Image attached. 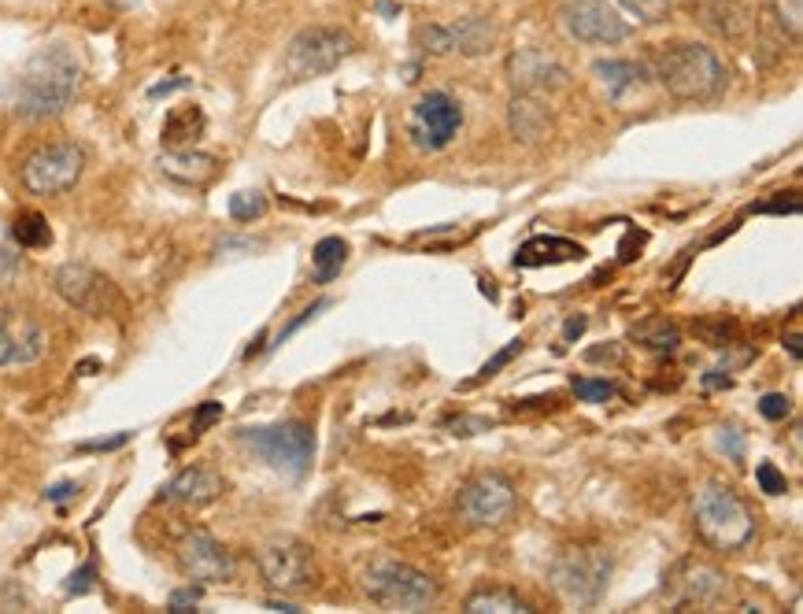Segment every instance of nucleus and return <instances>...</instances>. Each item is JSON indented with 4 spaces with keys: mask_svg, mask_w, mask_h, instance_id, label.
Wrapping results in <instances>:
<instances>
[{
    "mask_svg": "<svg viewBox=\"0 0 803 614\" xmlns=\"http://www.w3.org/2000/svg\"><path fill=\"white\" fill-rule=\"evenodd\" d=\"M82 85V60L71 45H45L26 60L23 74L15 78L12 112L23 119H56L74 104Z\"/></svg>",
    "mask_w": 803,
    "mask_h": 614,
    "instance_id": "nucleus-1",
    "label": "nucleus"
},
{
    "mask_svg": "<svg viewBox=\"0 0 803 614\" xmlns=\"http://www.w3.org/2000/svg\"><path fill=\"white\" fill-rule=\"evenodd\" d=\"M652 78L674 101L708 104L719 101L730 85V71L714 48L700 42H667L652 53Z\"/></svg>",
    "mask_w": 803,
    "mask_h": 614,
    "instance_id": "nucleus-2",
    "label": "nucleus"
},
{
    "mask_svg": "<svg viewBox=\"0 0 803 614\" xmlns=\"http://www.w3.org/2000/svg\"><path fill=\"white\" fill-rule=\"evenodd\" d=\"M692 522L700 541L714 552H741L756 541V514L730 485L708 482L692 493Z\"/></svg>",
    "mask_w": 803,
    "mask_h": 614,
    "instance_id": "nucleus-3",
    "label": "nucleus"
},
{
    "mask_svg": "<svg viewBox=\"0 0 803 614\" xmlns=\"http://www.w3.org/2000/svg\"><path fill=\"white\" fill-rule=\"evenodd\" d=\"M611 570L615 559L607 548H600V544H574V548H563L552 559L548 584L571 611H585L604 600Z\"/></svg>",
    "mask_w": 803,
    "mask_h": 614,
    "instance_id": "nucleus-4",
    "label": "nucleus"
},
{
    "mask_svg": "<svg viewBox=\"0 0 803 614\" xmlns=\"http://www.w3.org/2000/svg\"><path fill=\"white\" fill-rule=\"evenodd\" d=\"M238 444H244L256 460L289 477H303L311 471V460H316V433L300 418H286V422L271 426H244V430H238Z\"/></svg>",
    "mask_w": 803,
    "mask_h": 614,
    "instance_id": "nucleus-5",
    "label": "nucleus"
},
{
    "mask_svg": "<svg viewBox=\"0 0 803 614\" xmlns=\"http://www.w3.org/2000/svg\"><path fill=\"white\" fill-rule=\"evenodd\" d=\"M364 592L386 611H423L437 603V581L400 559H375L364 570Z\"/></svg>",
    "mask_w": 803,
    "mask_h": 614,
    "instance_id": "nucleus-6",
    "label": "nucleus"
},
{
    "mask_svg": "<svg viewBox=\"0 0 803 614\" xmlns=\"http://www.w3.org/2000/svg\"><path fill=\"white\" fill-rule=\"evenodd\" d=\"M352 42L348 31H341V26H303V31L292 37L286 45V74L292 82H308V78H322L330 71H337L341 63L352 56Z\"/></svg>",
    "mask_w": 803,
    "mask_h": 614,
    "instance_id": "nucleus-7",
    "label": "nucleus"
},
{
    "mask_svg": "<svg viewBox=\"0 0 803 614\" xmlns=\"http://www.w3.org/2000/svg\"><path fill=\"white\" fill-rule=\"evenodd\" d=\"M515 507H518V493H515L512 477L501 471L474 474L456 496L459 519L467 525H474V530H496V525H504L512 519Z\"/></svg>",
    "mask_w": 803,
    "mask_h": 614,
    "instance_id": "nucleus-8",
    "label": "nucleus"
},
{
    "mask_svg": "<svg viewBox=\"0 0 803 614\" xmlns=\"http://www.w3.org/2000/svg\"><path fill=\"white\" fill-rule=\"evenodd\" d=\"M85 171V152L74 141H53L42 144L23 160V185L34 197H60L74 189Z\"/></svg>",
    "mask_w": 803,
    "mask_h": 614,
    "instance_id": "nucleus-9",
    "label": "nucleus"
},
{
    "mask_svg": "<svg viewBox=\"0 0 803 614\" xmlns=\"http://www.w3.org/2000/svg\"><path fill=\"white\" fill-rule=\"evenodd\" d=\"M560 23L574 42L596 45V48H611L633 37L630 19L615 4H607V0H563Z\"/></svg>",
    "mask_w": 803,
    "mask_h": 614,
    "instance_id": "nucleus-10",
    "label": "nucleus"
},
{
    "mask_svg": "<svg viewBox=\"0 0 803 614\" xmlns=\"http://www.w3.org/2000/svg\"><path fill=\"white\" fill-rule=\"evenodd\" d=\"M459 130H463V104L445 90L423 93L408 115V134L415 141V149L423 152L448 149L459 138Z\"/></svg>",
    "mask_w": 803,
    "mask_h": 614,
    "instance_id": "nucleus-11",
    "label": "nucleus"
},
{
    "mask_svg": "<svg viewBox=\"0 0 803 614\" xmlns=\"http://www.w3.org/2000/svg\"><path fill=\"white\" fill-rule=\"evenodd\" d=\"M260 574L263 581L271 584L274 592L282 596H308L316 589V559H311V548L292 537L271 541L260 548Z\"/></svg>",
    "mask_w": 803,
    "mask_h": 614,
    "instance_id": "nucleus-12",
    "label": "nucleus"
},
{
    "mask_svg": "<svg viewBox=\"0 0 803 614\" xmlns=\"http://www.w3.org/2000/svg\"><path fill=\"white\" fill-rule=\"evenodd\" d=\"M415 45L426 56H485L496 45V23L485 15H467L456 23H423L415 31Z\"/></svg>",
    "mask_w": 803,
    "mask_h": 614,
    "instance_id": "nucleus-13",
    "label": "nucleus"
},
{
    "mask_svg": "<svg viewBox=\"0 0 803 614\" xmlns=\"http://www.w3.org/2000/svg\"><path fill=\"white\" fill-rule=\"evenodd\" d=\"M53 289L82 315L104 318L119 308V289L107 281L101 270L85 267V263H64L53 275Z\"/></svg>",
    "mask_w": 803,
    "mask_h": 614,
    "instance_id": "nucleus-14",
    "label": "nucleus"
},
{
    "mask_svg": "<svg viewBox=\"0 0 803 614\" xmlns=\"http://www.w3.org/2000/svg\"><path fill=\"white\" fill-rule=\"evenodd\" d=\"M504 71L515 93H530V96L555 93L571 82V71L563 67L560 56L544 53V48H515V53L507 56Z\"/></svg>",
    "mask_w": 803,
    "mask_h": 614,
    "instance_id": "nucleus-15",
    "label": "nucleus"
},
{
    "mask_svg": "<svg viewBox=\"0 0 803 614\" xmlns=\"http://www.w3.org/2000/svg\"><path fill=\"white\" fill-rule=\"evenodd\" d=\"M179 567L190 581L215 584V581H230L238 563H233V555L208 530H190L179 541Z\"/></svg>",
    "mask_w": 803,
    "mask_h": 614,
    "instance_id": "nucleus-16",
    "label": "nucleus"
},
{
    "mask_svg": "<svg viewBox=\"0 0 803 614\" xmlns=\"http://www.w3.org/2000/svg\"><path fill=\"white\" fill-rule=\"evenodd\" d=\"M45 352V334L42 326L23 318L19 311L0 308V367H23L42 359Z\"/></svg>",
    "mask_w": 803,
    "mask_h": 614,
    "instance_id": "nucleus-17",
    "label": "nucleus"
},
{
    "mask_svg": "<svg viewBox=\"0 0 803 614\" xmlns=\"http://www.w3.org/2000/svg\"><path fill=\"white\" fill-rule=\"evenodd\" d=\"M227 493V477L211 466H185L179 477H171L168 489L160 493V500L182 503V507H208Z\"/></svg>",
    "mask_w": 803,
    "mask_h": 614,
    "instance_id": "nucleus-18",
    "label": "nucleus"
},
{
    "mask_svg": "<svg viewBox=\"0 0 803 614\" xmlns=\"http://www.w3.org/2000/svg\"><path fill=\"white\" fill-rule=\"evenodd\" d=\"M674 584H678V596H674L678 607H714L730 592V581L708 563H685Z\"/></svg>",
    "mask_w": 803,
    "mask_h": 614,
    "instance_id": "nucleus-19",
    "label": "nucleus"
},
{
    "mask_svg": "<svg viewBox=\"0 0 803 614\" xmlns=\"http://www.w3.org/2000/svg\"><path fill=\"white\" fill-rule=\"evenodd\" d=\"M507 130H512L515 141L537 144L552 134V112H548V104L541 96L515 93L512 104H507Z\"/></svg>",
    "mask_w": 803,
    "mask_h": 614,
    "instance_id": "nucleus-20",
    "label": "nucleus"
},
{
    "mask_svg": "<svg viewBox=\"0 0 803 614\" xmlns=\"http://www.w3.org/2000/svg\"><path fill=\"white\" fill-rule=\"evenodd\" d=\"M596 82L604 85V93L611 101H626L630 93L649 85V63H633V60H596L593 63Z\"/></svg>",
    "mask_w": 803,
    "mask_h": 614,
    "instance_id": "nucleus-21",
    "label": "nucleus"
},
{
    "mask_svg": "<svg viewBox=\"0 0 803 614\" xmlns=\"http://www.w3.org/2000/svg\"><path fill=\"white\" fill-rule=\"evenodd\" d=\"M585 259V248L577 241L566 238H530L515 256V267H555V263H574Z\"/></svg>",
    "mask_w": 803,
    "mask_h": 614,
    "instance_id": "nucleus-22",
    "label": "nucleus"
},
{
    "mask_svg": "<svg viewBox=\"0 0 803 614\" xmlns=\"http://www.w3.org/2000/svg\"><path fill=\"white\" fill-rule=\"evenodd\" d=\"M160 171L182 185H204L215 178V160L193 149H168L160 155Z\"/></svg>",
    "mask_w": 803,
    "mask_h": 614,
    "instance_id": "nucleus-23",
    "label": "nucleus"
},
{
    "mask_svg": "<svg viewBox=\"0 0 803 614\" xmlns=\"http://www.w3.org/2000/svg\"><path fill=\"white\" fill-rule=\"evenodd\" d=\"M204 126H208V119H204V112L197 104H182V108H174L168 115V123H163V144H168V149H193L204 134Z\"/></svg>",
    "mask_w": 803,
    "mask_h": 614,
    "instance_id": "nucleus-24",
    "label": "nucleus"
},
{
    "mask_svg": "<svg viewBox=\"0 0 803 614\" xmlns=\"http://www.w3.org/2000/svg\"><path fill=\"white\" fill-rule=\"evenodd\" d=\"M467 614H534V603L512 589H478L463 603Z\"/></svg>",
    "mask_w": 803,
    "mask_h": 614,
    "instance_id": "nucleus-25",
    "label": "nucleus"
},
{
    "mask_svg": "<svg viewBox=\"0 0 803 614\" xmlns=\"http://www.w3.org/2000/svg\"><path fill=\"white\" fill-rule=\"evenodd\" d=\"M630 337L641 348H649V352H674L681 345V329L667 323V318H644V323L630 329Z\"/></svg>",
    "mask_w": 803,
    "mask_h": 614,
    "instance_id": "nucleus-26",
    "label": "nucleus"
},
{
    "mask_svg": "<svg viewBox=\"0 0 803 614\" xmlns=\"http://www.w3.org/2000/svg\"><path fill=\"white\" fill-rule=\"evenodd\" d=\"M348 263V245L341 238H322L316 245V256H311V267H316V281L326 286L341 275V267Z\"/></svg>",
    "mask_w": 803,
    "mask_h": 614,
    "instance_id": "nucleus-27",
    "label": "nucleus"
},
{
    "mask_svg": "<svg viewBox=\"0 0 803 614\" xmlns=\"http://www.w3.org/2000/svg\"><path fill=\"white\" fill-rule=\"evenodd\" d=\"M12 238H15V245H23V248L53 245V230H48V219L42 211H19L12 219Z\"/></svg>",
    "mask_w": 803,
    "mask_h": 614,
    "instance_id": "nucleus-28",
    "label": "nucleus"
},
{
    "mask_svg": "<svg viewBox=\"0 0 803 614\" xmlns=\"http://www.w3.org/2000/svg\"><path fill=\"white\" fill-rule=\"evenodd\" d=\"M703 23L711 26L719 37H737L744 26H748V19H744V8L737 4V0H714L711 8H703Z\"/></svg>",
    "mask_w": 803,
    "mask_h": 614,
    "instance_id": "nucleus-29",
    "label": "nucleus"
},
{
    "mask_svg": "<svg viewBox=\"0 0 803 614\" xmlns=\"http://www.w3.org/2000/svg\"><path fill=\"white\" fill-rule=\"evenodd\" d=\"M230 216L238 222H252V219H263L267 216V197L256 189H244V193H233L230 197Z\"/></svg>",
    "mask_w": 803,
    "mask_h": 614,
    "instance_id": "nucleus-30",
    "label": "nucleus"
},
{
    "mask_svg": "<svg viewBox=\"0 0 803 614\" xmlns=\"http://www.w3.org/2000/svg\"><path fill=\"white\" fill-rule=\"evenodd\" d=\"M773 15H778L781 34H789V42L800 45V34H803V0H773Z\"/></svg>",
    "mask_w": 803,
    "mask_h": 614,
    "instance_id": "nucleus-31",
    "label": "nucleus"
},
{
    "mask_svg": "<svg viewBox=\"0 0 803 614\" xmlns=\"http://www.w3.org/2000/svg\"><path fill=\"white\" fill-rule=\"evenodd\" d=\"M574 396L585 404H607L615 396V385L607 378H574Z\"/></svg>",
    "mask_w": 803,
    "mask_h": 614,
    "instance_id": "nucleus-32",
    "label": "nucleus"
},
{
    "mask_svg": "<svg viewBox=\"0 0 803 614\" xmlns=\"http://www.w3.org/2000/svg\"><path fill=\"white\" fill-rule=\"evenodd\" d=\"M523 345H526L523 337L507 340V348H501V352H496L493 359H489V363H485L482 370H478V378H474V382H467V385H478V382H489V378H496V370H504L507 363H512V359H515L518 352H523Z\"/></svg>",
    "mask_w": 803,
    "mask_h": 614,
    "instance_id": "nucleus-33",
    "label": "nucleus"
},
{
    "mask_svg": "<svg viewBox=\"0 0 803 614\" xmlns=\"http://www.w3.org/2000/svg\"><path fill=\"white\" fill-rule=\"evenodd\" d=\"M674 4H678V0H626V8L641 15L644 23H659V19H667V12Z\"/></svg>",
    "mask_w": 803,
    "mask_h": 614,
    "instance_id": "nucleus-34",
    "label": "nucleus"
},
{
    "mask_svg": "<svg viewBox=\"0 0 803 614\" xmlns=\"http://www.w3.org/2000/svg\"><path fill=\"white\" fill-rule=\"evenodd\" d=\"M756 482H759V489L767 493V496H781V493H789L785 474H781L773 463H759V466H756Z\"/></svg>",
    "mask_w": 803,
    "mask_h": 614,
    "instance_id": "nucleus-35",
    "label": "nucleus"
},
{
    "mask_svg": "<svg viewBox=\"0 0 803 614\" xmlns=\"http://www.w3.org/2000/svg\"><path fill=\"white\" fill-rule=\"evenodd\" d=\"M789 412H792V399L781 396V393H767V396L759 399V415L770 418V422H781V418H789Z\"/></svg>",
    "mask_w": 803,
    "mask_h": 614,
    "instance_id": "nucleus-36",
    "label": "nucleus"
},
{
    "mask_svg": "<svg viewBox=\"0 0 803 614\" xmlns=\"http://www.w3.org/2000/svg\"><path fill=\"white\" fill-rule=\"evenodd\" d=\"M222 418V404H215V399H208V404H200L197 407V415H193V437H200L208 426H215Z\"/></svg>",
    "mask_w": 803,
    "mask_h": 614,
    "instance_id": "nucleus-37",
    "label": "nucleus"
},
{
    "mask_svg": "<svg viewBox=\"0 0 803 614\" xmlns=\"http://www.w3.org/2000/svg\"><path fill=\"white\" fill-rule=\"evenodd\" d=\"M90 589H93V567L85 563L82 570H74L71 578H67L64 592H67V596H82V592H90Z\"/></svg>",
    "mask_w": 803,
    "mask_h": 614,
    "instance_id": "nucleus-38",
    "label": "nucleus"
},
{
    "mask_svg": "<svg viewBox=\"0 0 803 614\" xmlns=\"http://www.w3.org/2000/svg\"><path fill=\"white\" fill-rule=\"evenodd\" d=\"M126 441H130V433H115V437H104V441H82L78 452H112V448H123Z\"/></svg>",
    "mask_w": 803,
    "mask_h": 614,
    "instance_id": "nucleus-39",
    "label": "nucleus"
},
{
    "mask_svg": "<svg viewBox=\"0 0 803 614\" xmlns=\"http://www.w3.org/2000/svg\"><path fill=\"white\" fill-rule=\"evenodd\" d=\"M489 418H470V415H463V418H456L452 422V430H456V437H474L478 430H489Z\"/></svg>",
    "mask_w": 803,
    "mask_h": 614,
    "instance_id": "nucleus-40",
    "label": "nucleus"
},
{
    "mask_svg": "<svg viewBox=\"0 0 803 614\" xmlns=\"http://www.w3.org/2000/svg\"><path fill=\"white\" fill-rule=\"evenodd\" d=\"M585 359H589V363H615L619 367L626 356H622L619 345H607V348H593V352H585Z\"/></svg>",
    "mask_w": 803,
    "mask_h": 614,
    "instance_id": "nucleus-41",
    "label": "nucleus"
},
{
    "mask_svg": "<svg viewBox=\"0 0 803 614\" xmlns=\"http://www.w3.org/2000/svg\"><path fill=\"white\" fill-rule=\"evenodd\" d=\"M197 603H200V584H193V589L174 592V596H171V611H190V607H197Z\"/></svg>",
    "mask_w": 803,
    "mask_h": 614,
    "instance_id": "nucleus-42",
    "label": "nucleus"
},
{
    "mask_svg": "<svg viewBox=\"0 0 803 614\" xmlns=\"http://www.w3.org/2000/svg\"><path fill=\"white\" fill-rule=\"evenodd\" d=\"M15 270H19V256L12 248H0V286H8L15 278Z\"/></svg>",
    "mask_w": 803,
    "mask_h": 614,
    "instance_id": "nucleus-43",
    "label": "nucleus"
},
{
    "mask_svg": "<svg viewBox=\"0 0 803 614\" xmlns=\"http://www.w3.org/2000/svg\"><path fill=\"white\" fill-rule=\"evenodd\" d=\"M585 326H589V318H585V315H574L571 323L563 326V337H566V340H577V337L585 334Z\"/></svg>",
    "mask_w": 803,
    "mask_h": 614,
    "instance_id": "nucleus-44",
    "label": "nucleus"
},
{
    "mask_svg": "<svg viewBox=\"0 0 803 614\" xmlns=\"http://www.w3.org/2000/svg\"><path fill=\"white\" fill-rule=\"evenodd\" d=\"M71 493H78V485L74 482H64V485H56V489H48L45 496H48V500H67Z\"/></svg>",
    "mask_w": 803,
    "mask_h": 614,
    "instance_id": "nucleus-45",
    "label": "nucleus"
},
{
    "mask_svg": "<svg viewBox=\"0 0 803 614\" xmlns=\"http://www.w3.org/2000/svg\"><path fill=\"white\" fill-rule=\"evenodd\" d=\"M182 85H190V78H174V82H168V85H156L149 96H168L171 90H182Z\"/></svg>",
    "mask_w": 803,
    "mask_h": 614,
    "instance_id": "nucleus-46",
    "label": "nucleus"
},
{
    "mask_svg": "<svg viewBox=\"0 0 803 614\" xmlns=\"http://www.w3.org/2000/svg\"><path fill=\"white\" fill-rule=\"evenodd\" d=\"M267 607L271 611H286V614H300V607H292V603H286V600H271Z\"/></svg>",
    "mask_w": 803,
    "mask_h": 614,
    "instance_id": "nucleus-47",
    "label": "nucleus"
},
{
    "mask_svg": "<svg viewBox=\"0 0 803 614\" xmlns=\"http://www.w3.org/2000/svg\"><path fill=\"white\" fill-rule=\"evenodd\" d=\"M107 4L119 8V12H130V8H137V4H141V0H107Z\"/></svg>",
    "mask_w": 803,
    "mask_h": 614,
    "instance_id": "nucleus-48",
    "label": "nucleus"
},
{
    "mask_svg": "<svg viewBox=\"0 0 803 614\" xmlns=\"http://www.w3.org/2000/svg\"><path fill=\"white\" fill-rule=\"evenodd\" d=\"M789 352H792V359H800L803 352H800V334H792L789 337Z\"/></svg>",
    "mask_w": 803,
    "mask_h": 614,
    "instance_id": "nucleus-49",
    "label": "nucleus"
}]
</instances>
